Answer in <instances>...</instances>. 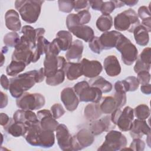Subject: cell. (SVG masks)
Returning a JSON list of instances; mask_svg holds the SVG:
<instances>
[{"label":"cell","instance_id":"obj_1","mask_svg":"<svg viewBox=\"0 0 151 151\" xmlns=\"http://www.w3.org/2000/svg\"><path fill=\"white\" fill-rule=\"evenodd\" d=\"M27 128V132L24 137L27 143L31 146L50 148L54 145V132L44 130L41 127L39 121L29 124Z\"/></svg>","mask_w":151,"mask_h":151},{"label":"cell","instance_id":"obj_2","mask_svg":"<svg viewBox=\"0 0 151 151\" xmlns=\"http://www.w3.org/2000/svg\"><path fill=\"white\" fill-rule=\"evenodd\" d=\"M37 70H31L19 74L9 79L10 85L9 91L11 96L18 99L20 97L25 91L32 88L36 81Z\"/></svg>","mask_w":151,"mask_h":151},{"label":"cell","instance_id":"obj_3","mask_svg":"<svg viewBox=\"0 0 151 151\" xmlns=\"http://www.w3.org/2000/svg\"><path fill=\"white\" fill-rule=\"evenodd\" d=\"M44 2V1L39 0H17L15 7L24 21L32 24L38 20Z\"/></svg>","mask_w":151,"mask_h":151},{"label":"cell","instance_id":"obj_4","mask_svg":"<svg viewBox=\"0 0 151 151\" xmlns=\"http://www.w3.org/2000/svg\"><path fill=\"white\" fill-rule=\"evenodd\" d=\"M140 24L136 12L129 8L118 14L114 18V27L120 31H127L133 32L134 28Z\"/></svg>","mask_w":151,"mask_h":151},{"label":"cell","instance_id":"obj_5","mask_svg":"<svg viewBox=\"0 0 151 151\" xmlns=\"http://www.w3.org/2000/svg\"><path fill=\"white\" fill-rule=\"evenodd\" d=\"M73 89L81 102H100L103 93L97 87L91 86L88 82L82 81L76 83Z\"/></svg>","mask_w":151,"mask_h":151},{"label":"cell","instance_id":"obj_6","mask_svg":"<svg viewBox=\"0 0 151 151\" xmlns=\"http://www.w3.org/2000/svg\"><path fill=\"white\" fill-rule=\"evenodd\" d=\"M36 45L31 42L24 35L20 37V40L12 55V60L24 63L27 65L32 61L34 50Z\"/></svg>","mask_w":151,"mask_h":151},{"label":"cell","instance_id":"obj_7","mask_svg":"<svg viewBox=\"0 0 151 151\" xmlns=\"http://www.w3.org/2000/svg\"><path fill=\"white\" fill-rule=\"evenodd\" d=\"M121 54V59L127 65H132L138 57V50L136 47L124 35L122 34L115 47Z\"/></svg>","mask_w":151,"mask_h":151},{"label":"cell","instance_id":"obj_8","mask_svg":"<svg viewBox=\"0 0 151 151\" xmlns=\"http://www.w3.org/2000/svg\"><path fill=\"white\" fill-rule=\"evenodd\" d=\"M111 120L122 132L129 131L134 119L133 109L130 106L125 107L122 110L116 109L110 115Z\"/></svg>","mask_w":151,"mask_h":151},{"label":"cell","instance_id":"obj_9","mask_svg":"<svg viewBox=\"0 0 151 151\" xmlns=\"http://www.w3.org/2000/svg\"><path fill=\"white\" fill-rule=\"evenodd\" d=\"M45 103V99L40 93H24L16 100L17 106L24 110H35L42 108Z\"/></svg>","mask_w":151,"mask_h":151},{"label":"cell","instance_id":"obj_10","mask_svg":"<svg viewBox=\"0 0 151 151\" xmlns=\"http://www.w3.org/2000/svg\"><path fill=\"white\" fill-rule=\"evenodd\" d=\"M127 139L120 132L111 130L105 136L103 143L98 148L97 150L116 151L122 150L126 146Z\"/></svg>","mask_w":151,"mask_h":151},{"label":"cell","instance_id":"obj_11","mask_svg":"<svg viewBox=\"0 0 151 151\" xmlns=\"http://www.w3.org/2000/svg\"><path fill=\"white\" fill-rule=\"evenodd\" d=\"M65 63L66 60L63 56L46 53L43 67L45 76L46 77L53 76L58 70L64 68Z\"/></svg>","mask_w":151,"mask_h":151},{"label":"cell","instance_id":"obj_12","mask_svg":"<svg viewBox=\"0 0 151 151\" xmlns=\"http://www.w3.org/2000/svg\"><path fill=\"white\" fill-rule=\"evenodd\" d=\"M94 141V135L90 129L83 128L73 136L72 150H80L91 146Z\"/></svg>","mask_w":151,"mask_h":151},{"label":"cell","instance_id":"obj_13","mask_svg":"<svg viewBox=\"0 0 151 151\" xmlns=\"http://www.w3.org/2000/svg\"><path fill=\"white\" fill-rule=\"evenodd\" d=\"M57 143L62 150H72L71 143L73 136L67 127L64 124H59L56 130Z\"/></svg>","mask_w":151,"mask_h":151},{"label":"cell","instance_id":"obj_14","mask_svg":"<svg viewBox=\"0 0 151 151\" xmlns=\"http://www.w3.org/2000/svg\"><path fill=\"white\" fill-rule=\"evenodd\" d=\"M83 75L90 78H95L100 75L103 70V66L97 60H89L83 58L80 62Z\"/></svg>","mask_w":151,"mask_h":151},{"label":"cell","instance_id":"obj_15","mask_svg":"<svg viewBox=\"0 0 151 151\" xmlns=\"http://www.w3.org/2000/svg\"><path fill=\"white\" fill-rule=\"evenodd\" d=\"M116 124L111 120L110 116H106L100 119L93 121L90 124V130L94 136L101 134L114 129Z\"/></svg>","mask_w":151,"mask_h":151},{"label":"cell","instance_id":"obj_16","mask_svg":"<svg viewBox=\"0 0 151 151\" xmlns=\"http://www.w3.org/2000/svg\"><path fill=\"white\" fill-rule=\"evenodd\" d=\"M60 98L68 111H73L77 109L80 101L73 88H64L61 92Z\"/></svg>","mask_w":151,"mask_h":151},{"label":"cell","instance_id":"obj_17","mask_svg":"<svg viewBox=\"0 0 151 151\" xmlns=\"http://www.w3.org/2000/svg\"><path fill=\"white\" fill-rule=\"evenodd\" d=\"M37 116L41 127L46 130L55 131L59 123L52 116L50 110L47 109L41 110L37 111Z\"/></svg>","mask_w":151,"mask_h":151},{"label":"cell","instance_id":"obj_18","mask_svg":"<svg viewBox=\"0 0 151 151\" xmlns=\"http://www.w3.org/2000/svg\"><path fill=\"white\" fill-rule=\"evenodd\" d=\"M122 34L120 32L114 30L103 32L99 37L101 50H110L115 47Z\"/></svg>","mask_w":151,"mask_h":151},{"label":"cell","instance_id":"obj_19","mask_svg":"<svg viewBox=\"0 0 151 151\" xmlns=\"http://www.w3.org/2000/svg\"><path fill=\"white\" fill-rule=\"evenodd\" d=\"M150 52L151 49L150 47L145 48L139 56L137 57L134 66V71L136 73L142 71H149L151 65Z\"/></svg>","mask_w":151,"mask_h":151},{"label":"cell","instance_id":"obj_20","mask_svg":"<svg viewBox=\"0 0 151 151\" xmlns=\"http://www.w3.org/2000/svg\"><path fill=\"white\" fill-rule=\"evenodd\" d=\"M130 134L133 139L141 138L144 135L150 134V128L145 120L135 119L130 129Z\"/></svg>","mask_w":151,"mask_h":151},{"label":"cell","instance_id":"obj_21","mask_svg":"<svg viewBox=\"0 0 151 151\" xmlns=\"http://www.w3.org/2000/svg\"><path fill=\"white\" fill-rule=\"evenodd\" d=\"M106 73L110 77H116L121 73V66L117 57L113 55L107 56L103 61Z\"/></svg>","mask_w":151,"mask_h":151},{"label":"cell","instance_id":"obj_22","mask_svg":"<svg viewBox=\"0 0 151 151\" xmlns=\"http://www.w3.org/2000/svg\"><path fill=\"white\" fill-rule=\"evenodd\" d=\"M68 31L87 42H89L94 37L93 29L90 27L86 25L71 27L68 29Z\"/></svg>","mask_w":151,"mask_h":151},{"label":"cell","instance_id":"obj_23","mask_svg":"<svg viewBox=\"0 0 151 151\" xmlns=\"http://www.w3.org/2000/svg\"><path fill=\"white\" fill-rule=\"evenodd\" d=\"M12 118L15 122L23 123L26 126L39 121L37 114L32 110H24L22 109L17 110L14 113Z\"/></svg>","mask_w":151,"mask_h":151},{"label":"cell","instance_id":"obj_24","mask_svg":"<svg viewBox=\"0 0 151 151\" xmlns=\"http://www.w3.org/2000/svg\"><path fill=\"white\" fill-rule=\"evenodd\" d=\"M3 127L5 132L16 137L24 136L27 130V126L24 124L15 122L13 118H10L8 123Z\"/></svg>","mask_w":151,"mask_h":151},{"label":"cell","instance_id":"obj_25","mask_svg":"<svg viewBox=\"0 0 151 151\" xmlns=\"http://www.w3.org/2000/svg\"><path fill=\"white\" fill-rule=\"evenodd\" d=\"M5 21L6 28L12 31H19L21 28V23L18 13L14 9L7 11L5 14Z\"/></svg>","mask_w":151,"mask_h":151},{"label":"cell","instance_id":"obj_26","mask_svg":"<svg viewBox=\"0 0 151 151\" xmlns=\"http://www.w3.org/2000/svg\"><path fill=\"white\" fill-rule=\"evenodd\" d=\"M83 49L84 45L82 41L79 40H74L65 53L67 61H79L82 57Z\"/></svg>","mask_w":151,"mask_h":151},{"label":"cell","instance_id":"obj_27","mask_svg":"<svg viewBox=\"0 0 151 151\" xmlns=\"http://www.w3.org/2000/svg\"><path fill=\"white\" fill-rule=\"evenodd\" d=\"M63 70L67 79L71 81L75 80L83 75L80 63L66 62Z\"/></svg>","mask_w":151,"mask_h":151},{"label":"cell","instance_id":"obj_28","mask_svg":"<svg viewBox=\"0 0 151 151\" xmlns=\"http://www.w3.org/2000/svg\"><path fill=\"white\" fill-rule=\"evenodd\" d=\"M21 32L27 40L36 45L38 38L41 36H44L45 30L44 28L35 29L30 25H24L21 29Z\"/></svg>","mask_w":151,"mask_h":151},{"label":"cell","instance_id":"obj_29","mask_svg":"<svg viewBox=\"0 0 151 151\" xmlns=\"http://www.w3.org/2000/svg\"><path fill=\"white\" fill-rule=\"evenodd\" d=\"M100 107V103H91L87 104L84 110V116L89 122L98 119L102 114Z\"/></svg>","mask_w":151,"mask_h":151},{"label":"cell","instance_id":"obj_30","mask_svg":"<svg viewBox=\"0 0 151 151\" xmlns=\"http://www.w3.org/2000/svg\"><path fill=\"white\" fill-rule=\"evenodd\" d=\"M134 38L136 43L140 46H146L149 41V32L141 24L137 26L133 32Z\"/></svg>","mask_w":151,"mask_h":151},{"label":"cell","instance_id":"obj_31","mask_svg":"<svg viewBox=\"0 0 151 151\" xmlns=\"http://www.w3.org/2000/svg\"><path fill=\"white\" fill-rule=\"evenodd\" d=\"M55 38L59 44L61 51H67L73 43V37L71 33L68 31H59L56 34Z\"/></svg>","mask_w":151,"mask_h":151},{"label":"cell","instance_id":"obj_32","mask_svg":"<svg viewBox=\"0 0 151 151\" xmlns=\"http://www.w3.org/2000/svg\"><path fill=\"white\" fill-rule=\"evenodd\" d=\"M50 43V42L45 39L44 36H41L38 38L35 48L34 50L32 63H36L40 59L41 55L46 53Z\"/></svg>","mask_w":151,"mask_h":151},{"label":"cell","instance_id":"obj_33","mask_svg":"<svg viewBox=\"0 0 151 151\" xmlns=\"http://www.w3.org/2000/svg\"><path fill=\"white\" fill-rule=\"evenodd\" d=\"M99 103L100 109L104 114H110L117 109L116 102L112 96L103 97Z\"/></svg>","mask_w":151,"mask_h":151},{"label":"cell","instance_id":"obj_34","mask_svg":"<svg viewBox=\"0 0 151 151\" xmlns=\"http://www.w3.org/2000/svg\"><path fill=\"white\" fill-rule=\"evenodd\" d=\"M88 83L91 86L99 88L103 93H109L113 88L112 84L101 76H97L91 78Z\"/></svg>","mask_w":151,"mask_h":151},{"label":"cell","instance_id":"obj_35","mask_svg":"<svg viewBox=\"0 0 151 151\" xmlns=\"http://www.w3.org/2000/svg\"><path fill=\"white\" fill-rule=\"evenodd\" d=\"M137 16L142 19V25L148 31H151V18L150 9L146 6H141L138 9Z\"/></svg>","mask_w":151,"mask_h":151},{"label":"cell","instance_id":"obj_36","mask_svg":"<svg viewBox=\"0 0 151 151\" xmlns=\"http://www.w3.org/2000/svg\"><path fill=\"white\" fill-rule=\"evenodd\" d=\"M113 18L110 15H101L96 21V27L101 32H106L113 26Z\"/></svg>","mask_w":151,"mask_h":151},{"label":"cell","instance_id":"obj_37","mask_svg":"<svg viewBox=\"0 0 151 151\" xmlns=\"http://www.w3.org/2000/svg\"><path fill=\"white\" fill-rule=\"evenodd\" d=\"M27 65L22 62L12 60L6 68V74L9 76L15 77L25 68Z\"/></svg>","mask_w":151,"mask_h":151},{"label":"cell","instance_id":"obj_38","mask_svg":"<svg viewBox=\"0 0 151 151\" xmlns=\"http://www.w3.org/2000/svg\"><path fill=\"white\" fill-rule=\"evenodd\" d=\"M134 116L140 120L147 119L150 114L149 107L145 104H141L136 106L133 109Z\"/></svg>","mask_w":151,"mask_h":151},{"label":"cell","instance_id":"obj_39","mask_svg":"<svg viewBox=\"0 0 151 151\" xmlns=\"http://www.w3.org/2000/svg\"><path fill=\"white\" fill-rule=\"evenodd\" d=\"M65 73L63 69L58 70L53 76L46 77L45 83L51 86H56L61 84L65 79Z\"/></svg>","mask_w":151,"mask_h":151},{"label":"cell","instance_id":"obj_40","mask_svg":"<svg viewBox=\"0 0 151 151\" xmlns=\"http://www.w3.org/2000/svg\"><path fill=\"white\" fill-rule=\"evenodd\" d=\"M20 40L19 36L16 32H8L4 37V43L6 47H15Z\"/></svg>","mask_w":151,"mask_h":151},{"label":"cell","instance_id":"obj_41","mask_svg":"<svg viewBox=\"0 0 151 151\" xmlns=\"http://www.w3.org/2000/svg\"><path fill=\"white\" fill-rule=\"evenodd\" d=\"M126 93L122 91H116L113 97L116 102L117 109H121L126 104L127 101Z\"/></svg>","mask_w":151,"mask_h":151},{"label":"cell","instance_id":"obj_42","mask_svg":"<svg viewBox=\"0 0 151 151\" xmlns=\"http://www.w3.org/2000/svg\"><path fill=\"white\" fill-rule=\"evenodd\" d=\"M59 11L64 13H70L74 8V1H58Z\"/></svg>","mask_w":151,"mask_h":151},{"label":"cell","instance_id":"obj_43","mask_svg":"<svg viewBox=\"0 0 151 151\" xmlns=\"http://www.w3.org/2000/svg\"><path fill=\"white\" fill-rule=\"evenodd\" d=\"M51 112L52 114V116L54 119H58L61 116H63L65 113V111L64 109L63 106L60 103H55L53 104L51 107Z\"/></svg>","mask_w":151,"mask_h":151},{"label":"cell","instance_id":"obj_44","mask_svg":"<svg viewBox=\"0 0 151 151\" xmlns=\"http://www.w3.org/2000/svg\"><path fill=\"white\" fill-rule=\"evenodd\" d=\"M124 80L126 82L128 91H134L139 88V83L137 77L134 76H129Z\"/></svg>","mask_w":151,"mask_h":151},{"label":"cell","instance_id":"obj_45","mask_svg":"<svg viewBox=\"0 0 151 151\" xmlns=\"http://www.w3.org/2000/svg\"><path fill=\"white\" fill-rule=\"evenodd\" d=\"M145 143L140 138L133 139L132 142L130 143L129 148L131 150L134 151H143L145 147Z\"/></svg>","mask_w":151,"mask_h":151},{"label":"cell","instance_id":"obj_46","mask_svg":"<svg viewBox=\"0 0 151 151\" xmlns=\"http://www.w3.org/2000/svg\"><path fill=\"white\" fill-rule=\"evenodd\" d=\"M88 47L94 53L100 54L102 50L99 42V37L94 36V37L88 42Z\"/></svg>","mask_w":151,"mask_h":151},{"label":"cell","instance_id":"obj_47","mask_svg":"<svg viewBox=\"0 0 151 151\" xmlns=\"http://www.w3.org/2000/svg\"><path fill=\"white\" fill-rule=\"evenodd\" d=\"M137 74V78L139 84L142 85H145L150 83V74L148 71H142Z\"/></svg>","mask_w":151,"mask_h":151},{"label":"cell","instance_id":"obj_48","mask_svg":"<svg viewBox=\"0 0 151 151\" xmlns=\"http://www.w3.org/2000/svg\"><path fill=\"white\" fill-rule=\"evenodd\" d=\"M116 8L113 1L103 2L100 12L102 15H110Z\"/></svg>","mask_w":151,"mask_h":151},{"label":"cell","instance_id":"obj_49","mask_svg":"<svg viewBox=\"0 0 151 151\" xmlns=\"http://www.w3.org/2000/svg\"><path fill=\"white\" fill-rule=\"evenodd\" d=\"M80 25L88 23L91 19V14L88 10H83L77 13Z\"/></svg>","mask_w":151,"mask_h":151},{"label":"cell","instance_id":"obj_50","mask_svg":"<svg viewBox=\"0 0 151 151\" xmlns=\"http://www.w3.org/2000/svg\"><path fill=\"white\" fill-rule=\"evenodd\" d=\"M61 51V50L60 48L59 44H58L57 39L55 38L52 40V42H51L50 43L46 53H50V54H54L55 55H58Z\"/></svg>","mask_w":151,"mask_h":151},{"label":"cell","instance_id":"obj_51","mask_svg":"<svg viewBox=\"0 0 151 151\" xmlns=\"http://www.w3.org/2000/svg\"><path fill=\"white\" fill-rule=\"evenodd\" d=\"M89 8L90 5L88 1H74V9L76 12H78L83 10H88Z\"/></svg>","mask_w":151,"mask_h":151},{"label":"cell","instance_id":"obj_52","mask_svg":"<svg viewBox=\"0 0 151 151\" xmlns=\"http://www.w3.org/2000/svg\"><path fill=\"white\" fill-rule=\"evenodd\" d=\"M89 5L93 10L100 11L101 10V6L103 4V1L101 0L98 1H89Z\"/></svg>","mask_w":151,"mask_h":151},{"label":"cell","instance_id":"obj_53","mask_svg":"<svg viewBox=\"0 0 151 151\" xmlns=\"http://www.w3.org/2000/svg\"><path fill=\"white\" fill-rule=\"evenodd\" d=\"M1 85L2 87L5 90H9L10 81L7 77L4 74H2V76H1Z\"/></svg>","mask_w":151,"mask_h":151},{"label":"cell","instance_id":"obj_54","mask_svg":"<svg viewBox=\"0 0 151 151\" xmlns=\"http://www.w3.org/2000/svg\"><path fill=\"white\" fill-rule=\"evenodd\" d=\"M45 74H44V68H40L39 70H37V76H36V81L37 83H40L42 82L44 78H45Z\"/></svg>","mask_w":151,"mask_h":151},{"label":"cell","instance_id":"obj_55","mask_svg":"<svg viewBox=\"0 0 151 151\" xmlns=\"http://www.w3.org/2000/svg\"><path fill=\"white\" fill-rule=\"evenodd\" d=\"M8 103V98L6 94L1 91V103H0V108L3 109L5 107Z\"/></svg>","mask_w":151,"mask_h":151},{"label":"cell","instance_id":"obj_56","mask_svg":"<svg viewBox=\"0 0 151 151\" xmlns=\"http://www.w3.org/2000/svg\"><path fill=\"white\" fill-rule=\"evenodd\" d=\"M10 118L8 117V116L4 113H1L0 114V124L2 126L6 125L8 122L9 121Z\"/></svg>","mask_w":151,"mask_h":151},{"label":"cell","instance_id":"obj_57","mask_svg":"<svg viewBox=\"0 0 151 151\" xmlns=\"http://www.w3.org/2000/svg\"><path fill=\"white\" fill-rule=\"evenodd\" d=\"M140 91L145 94L149 95L151 93V85L147 84L145 85H142L140 87Z\"/></svg>","mask_w":151,"mask_h":151},{"label":"cell","instance_id":"obj_58","mask_svg":"<svg viewBox=\"0 0 151 151\" xmlns=\"http://www.w3.org/2000/svg\"><path fill=\"white\" fill-rule=\"evenodd\" d=\"M124 5H126L129 6H133L135 5H136L138 2L137 0H130V1H123Z\"/></svg>","mask_w":151,"mask_h":151},{"label":"cell","instance_id":"obj_59","mask_svg":"<svg viewBox=\"0 0 151 151\" xmlns=\"http://www.w3.org/2000/svg\"><path fill=\"white\" fill-rule=\"evenodd\" d=\"M113 2L115 5L116 8H121L123 6H124V4L123 1H113Z\"/></svg>","mask_w":151,"mask_h":151},{"label":"cell","instance_id":"obj_60","mask_svg":"<svg viewBox=\"0 0 151 151\" xmlns=\"http://www.w3.org/2000/svg\"><path fill=\"white\" fill-rule=\"evenodd\" d=\"M5 57L4 56V54L1 52V66H2L3 65V63L5 61Z\"/></svg>","mask_w":151,"mask_h":151},{"label":"cell","instance_id":"obj_61","mask_svg":"<svg viewBox=\"0 0 151 151\" xmlns=\"http://www.w3.org/2000/svg\"><path fill=\"white\" fill-rule=\"evenodd\" d=\"M147 139H146V142H147V145L149 146V147H150V134H148L147 136Z\"/></svg>","mask_w":151,"mask_h":151}]
</instances>
